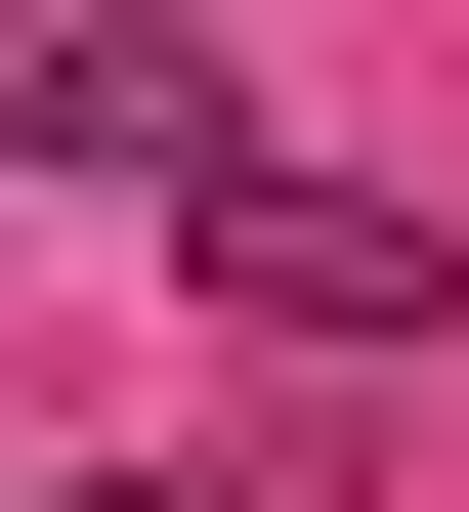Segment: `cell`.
<instances>
[{
    "instance_id": "1",
    "label": "cell",
    "mask_w": 469,
    "mask_h": 512,
    "mask_svg": "<svg viewBox=\"0 0 469 512\" xmlns=\"http://www.w3.org/2000/svg\"><path fill=\"white\" fill-rule=\"evenodd\" d=\"M171 256H214L299 384H427V342H469V256L384 214V171H299V128H214V171H171Z\"/></svg>"
},
{
    "instance_id": "2",
    "label": "cell",
    "mask_w": 469,
    "mask_h": 512,
    "mask_svg": "<svg viewBox=\"0 0 469 512\" xmlns=\"http://www.w3.org/2000/svg\"><path fill=\"white\" fill-rule=\"evenodd\" d=\"M0 171L171 214V171H214V43H171V0H0Z\"/></svg>"
}]
</instances>
